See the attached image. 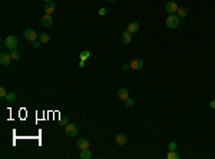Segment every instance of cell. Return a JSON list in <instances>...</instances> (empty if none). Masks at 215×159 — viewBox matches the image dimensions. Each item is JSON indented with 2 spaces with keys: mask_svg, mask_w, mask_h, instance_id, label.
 <instances>
[{
  "mask_svg": "<svg viewBox=\"0 0 215 159\" xmlns=\"http://www.w3.org/2000/svg\"><path fill=\"white\" fill-rule=\"evenodd\" d=\"M91 58V52L89 50H82L79 53V60H87Z\"/></svg>",
  "mask_w": 215,
  "mask_h": 159,
  "instance_id": "cell-18",
  "label": "cell"
},
{
  "mask_svg": "<svg viewBox=\"0 0 215 159\" xmlns=\"http://www.w3.org/2000/svg\"><path fill=\"white\" fill-rule=\"evenodd\" d=\"M165 23L169 29H176L179 26V23H181V17H179L176 13H175V14H168Z\"/></svg>",
  "mask_w": 215,
  "mask_h": 159,
  "instance_id": "cell-2",
  "label": "cell"
},
{
  "mask_svg": "<svg viewBox=\"0 0 215 159\" xmlns=\"http://www.w3.org/2000/svg\"><path fill=\"white\" fill-rule=\"evenodd\" d=\"M168 148H169V151H176V142H175V141H172V142H169V145H168Z\"/></svg>",
  "mask_w": 215,
  "mask_h": 159,
  "instance_id": "cell-24",
  "label": "cell"
},
{
  "mask_svg": "<svg viewBox=\"0 0 215 159\" xmlns=\"http://www.w3.org/2000/svg\"><path fill=\"white\" fill-rule=\"evenodd\" d=\"M129 69H131V63H124L122 65V70L124 72H128Z\"/></svg>",
  "mask_w": 215,
  "mask_h": 159,
  "instance_id": "cell-25",
  "label": "cell"
},
{
  "mask_svg": "<svg viewBox=\"0 0 215 159\" xmlns=\"http://www.w3.org/2000/svg\"><path fill=\"white\" fill-rule=\"evenodd\" d=\"M209 108H211V109H215V101H211V102H209Z\"/></svg>",
  "mask_w": 215,
  "mask_h": 159,
  "instance_id": "cell-29",
  "label": "cell"
},
{
  "mask_svg": "<svg viewBox=\"0 0 215 159\" xmlns=\"http://www.w3.org/2000/svg\"><path fill=\"white\" fill-rule=\"evenodd\" d=\"M85 66V60H79V67H83Z\"/></svg>",
  "mask_w": 215,
  "mask_h": 159,
  "instance_id": "cell-30",
  "label": "cell"
},
{
  "mask_svg": "<svg viewBox=\"0 0 215 159\" xmlns=\"http://www.w3.org/2000/svg\"><path fill=\"white\" fill-rule=\"evenodd\" d=\"M76 146H78V149H80V151H83V149H89V141H87L86 138L78 139V143H76Z\"/></svg>",
  "mask_w": 215,
  "mask_h": 159,
  "instance_id": "cell-11",
  "label": "cell"
},
{
  "mask_svg": "<svg viewBox=\"0 0 215 159\" xmlns=\"http://www.w3.org/2000/svg\"><path fill=\"white\" fill-rule=\"evenodd\" d=\"M43 2H52V0H43Z\"/></svg>",
  "mask_w": 215,
  "mask_h": 159,
  "instance_id": "cell-32",
  "label": "cell"
},
{
  "mask_svg": "<svg viewBox=\"0 0 215 159\" xmlns=\"http://www.w3.org/2000/svg\"><path fill=\"white\" fill-rule=\"evenodd\" d=\"M60 123H62V125H67V123H69V119L65 117V116H62L60 117Z\"/></svg>",
  "mask_w": 215,
  "mask_h": 159,
  "instance_id": "cell-27",
  "label": "cell"
},
{
  "mask_svg": "<svg viewBox=\"0 0 215 159\" xmlns=\"http://www.w3.org/2000/svg\"><path fill=\"white\" fill-rule=\"evenodd\" d=\"M108 2H111V3H115L116 0H108Z\"/></svg>",
  "mask_w": 215,
  "mask_h": 159,
  "instance_id": "cell-31",
  "label": "cell"
},
{
  "mask_svg": "<svg viewBox=\"0 0 215 159\" xmlns=\"http://www.w3.org/2000/svg\"><path fill=\"white\" fill-rule=\"evenodd\" d=\"M188 13H189L188 7H178V10H176V14H178L181 19H184V17L188 16Z\"/></svg>",
  "mask_w": 215,
  "mask_h": 159,
  "instance_id": "cell-15",
  "label": "cell"
},
{
  "mask_svg": "<svg viewBox=\"0 0 215 159\" xmlns=\"http://www.w3.org/2000/svg\"><path fill=\"white\" fill-rule=\"evenodd\" d=\"M16 95H14V93L13 92H9L7 93V96H6V102H7V103H13V102H16Z\"/></svg>",
  "mask_w": 215,
  "mask_h": 159,
  "instance_id": "cell-19",
  "label": "cell"
},
{
  "mask_svg": "<svg viewBox=\"0 0 215 159\" xmlns=\"http://www.w3.org/2000/svg\"><path fill=\"white\" fill-rule=\"evenodd\" d=\"M126 30H128L129 33H138L139 32V23L138 22H131V23H128V27H126Z\"/></svg>",
  "mask_w": 215,
  "mask_h": 159,
  "instance_id": "cell-9",
  "label": "cell"
},
{
  "mask_svg": "<svg viewBox=\"0 0 215 159\" xmlns=\"http://www.w3.org/2000/svg\"><path fill=\"white\" fill-rule=\"evenodd\" d=\"M65 133H66L67 136H71V138L76 136V135H78V126L73 125V123H67V125L65 126Z\"/></svg>",
  "mask_w": 215,
  "mask_h": 159,
  "instance_id": "cell-3",
  "label": "cell"
},
{
  "mask_svg": "<svg viewBox=\"0 0 215 159\" xmlns=\"http://www.w3.org/2000/svg\"><path fill=\"white\" fill-rule=\"evenodd\" d=\"M17 46H19V40H17V38L14 34H9L7 38L4 39V47L6 49L14 50V49H17Z\"/></svg>",
  "mask_w": 215,
  "mask_h": 159,
  "instance_id": "cell-1",
  "label": "cell"
},
{
  "mask_svg": "<svg viewBox=\"0 0 215 159\" xmlns=\"http://www.w3.org/2000/svg\"><path fill=\"white\" fill-rule=\"evenodd\" d=\"M12 56L7 53H2L0 54V63H2V66H10V63H12Z\"/></svg>",
  "mask_w": 215,
  "mask_h": 159,
  "instance_id": "cell-7",
  "label": "cell"
},
{
  "mask_svg": "<svg viewBox=\"0 0 215 159\" xmlns=\"http://www.w3.org/2000/svg\"><path fill=\"white\" fill-rule=\"evenodd\" d=\"M178 3L176 2H174V0H171V2H168V3L165 4V10L168 12V14H175L176 13V10H178Z\"/></svg>",
  "mask_w": 215,
  "mask_h": 159,
  "instance_id": "cell-4",
  "label": "cell"
},
{
  "mask_svg": "<svg viewBox=\"0 0 215 159\" xmlns=\"http://www.w3.org/2000/svg\"><path fill=\"white\" fill-rule=\"evenodd\" d=\"M52 23H53V17H52V14L45 13V14L42 16V19H40V25L43 26V27H50Z\"/></svg>",
  "mask_w": 215,
  "mask_h": 159,
  "instance_id": "cell-6",
  "label": "cell"
},
{
  "mask_svg": "<svg viewBox=\"0 0 215 159\" xmlns=\"http://www.w3.org/2000/svg\"><path fill=\"white\" fill-rule=\"evenodd\" d=\"M23 36H25L26 40H29V42H34V40H37V38H39V34L36 33V30L33 29H27L23 33Z\"/></svg>",
  "mask_w": 215,
  "mask_h": 159,
  "instance_id": "cell-5",
  "label": "cell"
},
{
  "mask_svg": "<svg viewBox=\"0 0 215 159\" xmlns=\"http://www.w3.org/2000/svg\"><path fill=\"white\" fill-rule=\"evenodd\" d=\"M79 158L80 159H91L92 158V152L89 151V149H83V151H80Z\"/></svg>",
  "mask_w": 215,
  "mask_h": 159,
  "instance_id": "cell-17",
  "label": "cell"
},
{
  "mask_svg": "<svg viewBox=\"0 0 215 159\" xmlns=\"http://www.w3.org/2000/svg\"><path fill=\"white\" fill-rule=\"evenodd\" d=\"M120 40H122L124 45H129V43L132 42V33H129L128 30H125L124 33H122V36H120Z\"/></svg>",
  "mask_w": 215,
  "mask_h": 159,
  "instance_id": "cell-14",
  "label": "cell"
},
{
  "mask_svg": "<svg viewBox=\"0 0 215 159\" xmlns=\"http://www.w3.org/2000/svg\"><path fill=\"white\" fill-rule=\"evenodd\" d=\"M37 39H39V42H40L42 45H45V43H47L50 40V36H49V33H40Z\"/></svg>",
  "mask_w": 215,
  "mask_h": 159,
  "instance_id": "cell-16",
  "label": "cell"
},
{
  "mask_svg": "<svg viewBox=\"0 0 215 159\" xmlns=\"http://www.w3.org/2000/svg\"><path fill=\"white\" fill-rule=\"evenodd\" d=\"M55 10H56L55 2H45V12L47 13V14H53Z\"/></svg>",
  "mask_w": 215,
  "mask_h": 159,
  "instance_id": "cell-13",
  "label": "cell"
},
{
  "mask_svg": "<svg viewBox=\"0 0 215 159\" xmlns=\"http://www.w3.org/2000/svg\"><path fill=\"white\" fill-rule=\"evenodd\" d=\"M115 142L118 143L119 146H124L125 143L128 142V136H126L125 133H118V135L115 136Z\"/></svg>",
  "mask_w": 215,
  "mask_h": 159,
  "instance_id": "cell-10",
  "label": "cell"
},
{
  "mask_svg": "<svg viewBox=\"0 0 215 159\" xmlns=\"http://www.w3.org/2000/svg\"><path fill=\"white\" fill-rule=\"evenodd\" d=\"M7 90H6V88H3V86H2V88H0V97H3V99H6V96H7Z\"/></svg>",
  "mask_w": 215,
  "mask_h": 159,
  "instance_id": "cell-23",
  "label": "cell"
},
{
  "mask_svg": "<svg viewBox=\"0 0 215 159\" xmlns=\"http://www.w3.org/2000/svg\"><path fill=\"white\" fill-rule=\"evenodd\" d=\"M166 158L168 159H179V155L175 151H169L168 152V155H166Z\"/></svg>",
  "mask_w": 215,
  "mask_h": 159,
  "instance_id": "cell-21",
  "label": "cell"
},
{
  "mask_svg": "<svg viewBox=\"0 0 215 159\" xmlns=\"http://www.w3.org/2000/svg\"><path fill=\"white\" fill-rule=\"evenodd\" d=\"M118 97H119L122 102H125L128 97H131V96H129V90H128V89H125V88L118 89Z\"/></svg>",
  "mask_w": 215,
  "mask_h": 159,
  "instance_id": "cell-12",
  "label": "cell"
},
{
  "mask_svg": "<svg viewBox=\"0 0 215 159\" xmlns=\"http://www.w3.org/2000/svg\"><path fill=\"white\" fill-rule=\"evenodd\" d=\"M124 103H125V106H128V108H132V106L135 105V101H133L132 97H128V99H126Z\"/></svg>",
  "mask_w": 215,
  "mask_h": 159,
  "instance_id": "cell-22",
  "label": "cell"
},
{
  "mask_svg": "<svg viewBox=\"0 0 215 159\" xmlns=\"http://www.w3.org/2000/svg\"><path fill=\"white\" fill-rule=\"evenodd\" d=\"M32 43H33V47H34V49H39V47L42 46V43L39 42V39H37V40H34V42H32Z\"/></svg>",
  "mask_w": 215,
  "mask_h": 159,
  "instance_id": "cell-26",
  "label": "cell"
},
{
  "mask_svg": "<svg viewBox=\"0 0 215 159\" xmlns=\"http://www.w3.org/2000/svg\"><path fill=\"white\" fill-rule=\"evenodd\" d=\"M106 12H108L106 9L102 7V9H99V12H98V13H99V16H105V14H106Z\"/></svg>",
  "mask_w": 215,
  "mask_h": 159,
  "instance_id": "cell-28",
  "label": "cell"
},
{
  "mask_svg": "<svg viewBox=\"0 0 215 159\" xmlns=\"http://www.w3.org/2000/svg\"><path fill=\"white\" fill-rule=\"evenodd\" d=\"M142 67H144V60L142 59H133L131 62V69H133V70H141Z\"/></svg>",
  "mask_w": 215,
  "mask_h": 159,
  "instance_id": "cell-8",
  "label": "cell"
},
{
  "mask_svg": "<svg viewBox=\"0 0 215 159\" xmlns=\"http://www.w3.org/2000/svg\"><path fill=\"white\" fill-rule=\"evenodd\" d=\"M10 56H12L13 60H19V59L22 58V53L20 50H17V49H14V50H12V53H10Z\"/></svg>",
  "mask_w": 215,
  "mask_h": 159,
  "instance_id": "cell-20",
  "label": "cell"
}]
</instances>
